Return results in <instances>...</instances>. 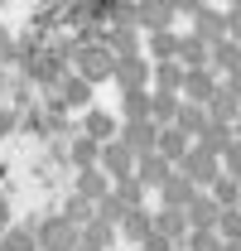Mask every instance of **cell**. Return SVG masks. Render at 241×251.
<instances>
[{"mask_svg": "<svg viewBox=\"0 0 241 251\" xmlns=\"http://www.w3.org/2000/svg\"><path fill=\"white\" fill-rule=\"evenodd\" d=\"M15 58V39H10V29H0V63Z\"/></svg>", "mask_w": 241, "mask_h": 251, "instance_id": "34", "label": "cell"}, {"mask_svg": "<svg viewBox=\"0 0 241 251\" xmlns=\"http://www.w3.org/2000/svg\"><path fill=\"white\" fill-rule=\"evenodd\" d=\"M82 193H87V198H106V179H101V169H82Z\"/></svg>", "mask_w": 241, "mask_h": 251, "instance_id": "31", "label": "cell"}, {"mask_svg": "<svg viewBox=\"0 0 241 251\" xmlns=\"http://www.w3.org/2000/svg\"><path fill=\"white\" fill-rule=\"evenodd\" d=\"M154 227H159L169 242H188V232H193V227H188V213H179V208H164Z\"/></svg>", "mask_w": 241, "mask_h": 251, "instance_id": "20", "label": "cell"}, {"mask_svg": "<svg viewBox=\"0 0 241 251\" xmlns=\"http://www.w3.org/2000/svg\"><path fill=\"white\" fill-rule=\"evenodd\" d=\"M39 247L44 251H77L82 247V232H77L72 218H48L39 227Z\"/></svg>", "mask_w": 241, "mask_h": 251, "instance_id": "3", "label": "cell"}, {"mask_svg": "<svg viewBox=\"0 0 241 251\" xmlns=\"http://www.w3.org/2000/svg\"><path fill=\"white\" fill-rule=\"evenodd\" d=\"M183 247H188V251H222V247H227V242L217 237V227H193Z\"/></svg>", "mask_w": 241, "mask_h": 251, "instance_id": "27", "label": "cell"}, {"mask_svg": "<svg viewBox=\"0 0 241 251\" xmlns=\"http://www.w3.org/2000/svg\"><path fill=\"white\" fill-rule=\"evenodd\" d=\"M179 106H183V97H174V92H154V121L159 126H174V116H179Z\"/></svg>", "mask_w": 241, "mask_h": 251, "instance_id": "26", "label": "cell"}, {"mask_svg": "<svg viewBox=\"0 0 241 251\" xmlns=\"http://www.w3.org/2000/svg\"><path fill=\"white\" fill-rule=\"evenodd\" d=\"M179 174H183V179H193L198 188H212L217 179H222V159L212 155V150H203V145H193V150L179 159Z\"/></svg>", "mask_w": 241, "mask_h": 251, "instance_id": "1", "label": "cell"}, {"mask_svg": "<svg viewBox=\"0 0 241 251\" xmlns=\"http://www.w3.org/2000/svg\"><path fill=\"white\" fill-rule=\"evenodd\" d=\"M120 111L125 121H154V92H120Z\"/></svg>", "mask_w": 241, "mask_h": 251, "instance_id": "18", "label": "cell"}, {"mask_svg": "<svg viewBox=\"0 0 241 251\" xmlns=\"http://www.w3.org/2000/svg\"><path fill=\"white\" fill-rule=\"evenodd\" d=\"M222 251H241V242H227V247H222Z\"/></svg>", "mask_w": 241, "mask_h": 251, "instance_id": "38", "label": "cell"}, {"mask_svg": "<svg viewBox=\"0 0 241 251\" xmlns=\"http://www.w3.org/2000/svg\"><path fill=\"white\" fill-rule=\"evenodd\" d=\"M183 77H188V68H183L179 58L154 63V92H174V97H183Z\"/></svg>", "mask_w": 241, "mask_h": 251, "instance_id": "13", "label": "cell"}, {"mask_svg": "<svg viewBox=\"0 0 241 251\" xmlns=\"http://www.w3.org/2000/svg\"><path fill=\"white\" fill-rule=\"evenodd\" d=\"M154 77V68L140 53L135 58H116V82H120V92H145V82Z\"/></svg>", "mask_w": 241, "mask_h": 251, "instance_id": "8", "label": "cell"}, {"mask_svg": "<svg viewBox=\"0 0 241 251\" xmlns=\"http://www.w3.org/2000/svg\"><path fill=\"white\" fill-rule=\"evenodd\" d=\"M101 44H106L116 58H135V53H140V44H135V29H130V25H120V20H116V29H106V39H101Z\"/></svg>", "mask_w": 241, "mask_h": 251, "instance_id": "17", "label": "cell"}, {"mask_svg": "<svg viewBox=\"0 0 241 251\" xmlns=\"http://www.w3.org/2000/svg\"><path fill=\"white\" fill-rule=\"evenodd\" d=\"M179 63L183 68H212V44L198 34H183L179 39Z\"/></svg>", "mask_w": 241, "mask_h": 251, "instance_id": "12", "label": "cell"}, {"mask_svg": "<svg viewBox=\"0 0 241 251\" xmlns=\"http://www.w3.org/2000/svg\"><path fill=\"white\" fill-rule=\"evenodd\" d=\"M237 68H241V44L237 39H217V44H212V73L227 77V73H237Z\"/></svg>", "mask_w": 241, "mask_h": 251, "instance_id": "16", "label": "cell"}, {"mask_svg": "<svg viewBox=\"0 0 241 251\" xmlns=\"http://www.w3.org/2000/svg\"><path fill=\"white\" fill-rule=\"evenodd\" d=\"M179 39H183V34H174V29H159V34H150V53H154L159 63L179 58Z\"/></svg>", "mask_w": 241, "mask_h": 251, "instance_id": "24", "label": "cell"}, {"mask_svg": "<svg viewBox=\"0 0 241 251\" xmlns=\"http://www.w3.org/2000/svg\"><path fill=\"white\" fill-rule=\"evenodd\" d=\"M169 5H174V15H198L208 0H169Z\"/></svg>", "mask_w": 241, "mask_h": 251, "instance_id": "33", "label": "cell"}, {"mask_svg": "<svg viewBox=\"0 0 241 251\" xmlns=\"http://www.w3.org/2000/svg\"><path fill=\"white\" fill-rule=\"evenodd\" d=\"M77 77L101 82V77H116V53L106 44H82L77 49Z\"/></svg>", "mask_w": 241, "mask_h": 251, "instance_id": "2", "label": "cell"}, {"mask_svg": "<svg viewBox=\"0 0 241 251\" xmlns=\"http://www.w3.org/2000/svg\"><path fill=\"white\" fill-rule=\"evenodd\" d=\"M232 5H241V0H232Z\"/></svg>", "mask_w": 241, "mask_h": 251, "instance_id": "42", "label": "cell"}, {"mask_svg": "<svg viewBox=\"0 0 241 251\" xmlns=\"http://www.w3.org/2000/svg\"><path fill=\"white\" fill-rule=\"evenodd\" d=\"M5 222H10V208H5V198H0V227H5Z\"/></svg>", "mask_w": 241, "mask_h": 251, "instance_id": "37", "label": "cell"}, {"mask_svg": "<svg viewBox=\"0 0 241 251\" xmlns=\"http://www.w3.org/2000/svg\"><path fill=\"white\" fill-rule=\"evenodd\" d=\"M87 135L96 140V145H106V140L116 135V121H111L106 111H92V116H87Z\"/></svg>", "mask_w": 241, "mask_h": 251, "instance_id": "29", "label": "cell"}, {"mask_svg": "<svg viewBox=\"0 0 241 251\" xmlns=\"http://www.w3.org/2000/svg\"><path fill=\"white\" fill-rule=\"evenodd\" d=\"M227 39H237V44H241V5L227 10Z\"/></svg>", "mask_w": 241, "mask_h": 251, "instance_id": "32", "label": "cell"}, {"mask_svg": "<svg viewBox=\"0 0 241 251\" xmlns=\"http://www.w3.org/2000/svg\"><path fill=\"white\" fill-rule=\"evenodd\" d=\"M222 87H227V92H232V97L241 101V68H237V73H227V77H222Z\"/></svg>", "mask_w": 241, "mask_h": 251, "instance_id": "35", "label": "cell"}, {"mask_svg": "<svg viewBox=\"0 0 241 251\" xmlns=\"http://www.w3.org/2000/svg\"><path fill=\"white\" fill-rule=\"evenodd\" d=\"M217 218H222V208L212 203V193H198V203L188 208V227H217Z\"/></svg>", "mask_w": 241, "mask_h": 251, "instance_id": "22", "label": "cell"}, {"mask_svg": "<svg viewBox=\"0 0 241 251\" xmlns=\"http://www.w3.org/2000/svg\"><path fill=\"white\" fill-rule=\"evenodd\" d=\"M232 140H237V130H232L227 121H212V116H208V126H203V135H198V145H203V150H212L217 159L227 155V145H232Z\"/></svg>", "mask_w": 241, "mask_h": 251, "instance_id": "14", "label": "cell"}, {"mask_svg": "<svg viewBox=\"0 0 241 251\" xmlns=\"http://www.w3.org/2000/svg\"><path fill=\"white\" fill-rule=\"evenodd\" d=\"M10 126H15V116H10V111H0V135H5Z\"/></svg>", "mask_w": 241, "mask_h": 251, "instance_id": "36", "label": "cell"}, {"mask_svg": "<svg viewBox=\"0 0 241 251\" xmlns=\"http://www.w3.org/2000/svg\"><path fill=\"white\" fill-rule=\"evenodd\" d=\"M217 237H222V242H241V208H222V218H217Z\"/></svg>", "mask_w": 241, "mask_h": 251, "instance_id": "30", "label": "cell"}, {"mask_svg": "<svg viewBox=\"0 0 241 251\" xmlns=\"http://www.w3.org/2000/svg\"><path fill=\"white\" fill-rule=\"evenodd\" d=\"M212 203H217V208H241V184L232 174H222V179L212 184Z\"/></svg>", "mask_w": 241, "mask_h": 251, "instance_id": "25", "label": "cell"}, {"mask_svg": "<svg viewBox=\"0 0 241 251\" xmlns=\"http://www.w3.org/2000/svg\"><path fill=\"white\" fill-rule=\"evenodd\" d=\"M174 126H179L183 135H203V126H208V106H193V101H183L179 116H174Z\"/></svg>", "mask_w": 241, "mask_h": 251, "instance_id": "21", "label": "cell"}, {"mask_svg": "<svg viewBox=\"0 0 241 251\" xmlns=\"http://www.w3.org/2000/svg\"><path fill=\"white\" fill-rule=\"evenodd\" d=\"M135 25L150 29V34L174 29V5H169V0H140V5H135Z\"/></svg>", "mask_w": 241, "mask_h": 251, "instance_id": "7", "label": "cell"}, {"mask_svg": "<svg viewBox=\"0 0 241 251\" xmlns=\"http://www.w3.org/2000/svg\"><path fill=\"white\" fill-rule=\"evenodd\" d=\"M188 150H193V135H183L179 126H159V155H164V159H174V164H179Z\"/></svg>", "mask_w": 241, "mask_h": 251, "instance_id": "15", "label": "cell"}, {"mask_svg": "<svg viewBox=\"0 0 241 251\" xmlns=\"http://www.w3.org/2000/svg\"><path fill=\"white\" fill-rule=\"evenodd\" d=\"M217 73L212 68H188V77H183V101H193V106H208L212 97H217Z\"/></svg>", "mask_w": 241, "mask_h": 251, "instance_id": "5", "label": "cell"}, {"mask_svg": "<svg viewBox=\"0 0 241 251\" xmlns=\"http://www.w3.org/2000/svg\"><path fill=\"white\" fill-rule=\"evenodd\" d=\"M159 193H164V208H179V213H188V208L198 203V184H193V179H183L179 169H174V179L159 188Z\"/></svg>", "mask_w": 241, "mask_h": 251, "instance_id": "10", "label": "cell"}, {"mask_svg": "<svg viewBox=\"0 0 241 251\" xmlns=\"http://www.w3.org/2000/svg\"><path fill=\"white\" fill-rule=\"evenodd\" d=\"M101 174H111V179H135V150L125 145V140H106L101 145Z\"/></svg>", "mask_w": 241, "mask_h": 251, "instance_id": "4", "label": "cell"}, {"mask_svg": "<svg viewBox=\"0 0 241 251\" xmlns=\"http://www.w3.org/2000/svg\"><path fill=\"white\" fill-rule=\"evenodd\" d=\"M58 97L68 101V106H87L92 82H87V77H58Z\"/></svg>", "mask_w": 241, "mask_h": 251, "instance_id": "23", "label": "cell"}, {"mask_svg": "<svg viewBox=\"0 0 241 251\" xmlns=\"http://www.w3.org/2000/svg\"><path fill=\"white\" fill-rule=\"evenodd\" d=\"M77 251H101V247H92V242H82V247H77Z\"/></svg>", "mask_w": 241, "mask_h": 251, "instance_id": "39", "label": "cell"}, {"mask_svg": "<svg viewBox=\"0 0 241 251\" xmlns=\"http://www.w3.org/2000/svg\"><path fill=\"white\" fill-rule=\"evenodd\" d=\"M120 232H125L130 242H140V247H145V242L154 237V222L145 218V208H130V213L120 218Z\"/></svg>", "mask_w": 241, "mask_h": 251, "instance_id": "19", "label": "cell"}, {"mask_svg": "<svg viewBox=\"0 0 241 251\" xmlns=\"http://www.w3.org/2000/svg\"><path fill=\"white\" fill-rule=\"evenodd\" d=\"M193 34H198V39H208V44L227 39V15H222V10H212V5H203V10L193 15Z\"/></svg>", "mask_w": 241, "mask_h": 251, "instance_id": "11", "label": "cell"}, {"mask_svg": "<svg viewBox=\"0 0 241 251\" xmlns=\"http://www.w3.org/2000/svg\"><path fill=\"white\" fill-rule=\"evenodd\" d=\"M179 251H188V247H179Z\"/></svg>", "mask_w": 241, "mask_h": 251, "instance_id": "43", "label": "cell"}, {"mask_svg": "<svg viewBox=\"0 0 241 251\" xmlns=\"http://www.w3.org/2000/svg\"><path fill=\"white\" fill-rule=\"evenodd\" d=\"M120 140L135 150V159H140V155H154V150H159V121H125Z\"/></svg>", "mask_w": 241, "mask_h": 251, "instance_id": "6", "label": "cell"}, {"mask_svg": "<svg viewBox=\"0 0 241 251\" xmlns=\"http://www.w3.org/2000/svg\"><path fill=\"white\" fill-rule=\"evenodd\" d=\"M0 92H5V77H0Z\"/></svg>", "mask_w": 241, "mask_h": 251, "instance_id": "41", "label": "cell"}, {"mask_svg": "<svg viewBox=\"0 0 241 251\" xmlns=\"http://www.w3.org/2000/svg\"><path fill=\"white\" fill-rule=\"evenodd\" d=\"M232 130H237V140H241V116H237V126H232Z\"/></svg>", "mask_w": 241, "mask_h": 251, "instance_id": "40", "label": "cell"}, {"mask_svg": "<svg viewBox=\"0 0 241 251\" xmlns=\"http://www.w3.org/2000/svg\"><path fill=\"white\" fill-rule=\"evenodd\" d=\"M5 251H44L39 247V232H29V227H15V232H5V242H0Z\"/></svg>", "mask_w": 241, "mask_h": 251, "instance_id": "28", "label": "cell"}, {"mask_svg": "<svg viewBox=\"0 0 241 251\" xmlns=\"http://www.w3.org/2000/svg\"><path fill=\"white\" fill-rule=\"evenodd\" d=\"M135 179H140L145 188H150V184L164 188L169 179H174V159H164L159 150H154V155H140V159H135Z\"/></svg>", "mask_w": 241, "mask_h": 251, "instance_id": "9", "label": "cell"}]
</instances>
